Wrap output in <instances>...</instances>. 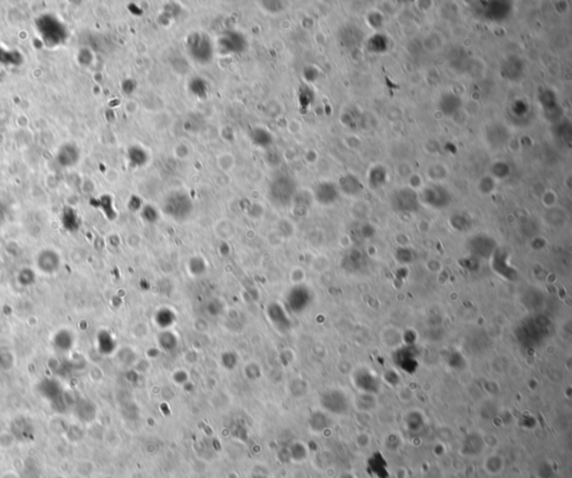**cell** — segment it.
<instances>
[{"label":"cell","instance_id":"6da1fadb","mask_svg":"<svg viewBox=\"0 0 572 478\" xmlns=\"http://www.w3.org/2000/svg\"><path fill=\"white\" fill-rule=\"evenodd\" d=\"M37 29L42 35L44 42L50 45H59L66 40L67 31L63 23L51 16H44L37 21Z\"/></svg>","mask_w":572,"mask_h":478},{"label":"cell","instance_id":"7a4b0ae2","mask_svg":"<svg viewBox=\"0 0 572 478\" xmlns=\"http://www.w3.org/2000/svg\"><path fill=\"white\" fill-rule=\"evenodd\" d=\"M187 48L191 57L199 63H208L213 58V46L204 34L195 33L189 36Z\"/></svg>","mask_w":572,"mask_h":478},{"label":"cell","instance_id":"3957f363","mask_svg":"<svg viewBox=\"0 0 572 478\" xmlns=\"http://www.w3.org/2000/svg\"><path fill=\"white\" fill-rule=\"evenodd\" d=\"M295 195V183L291 178L286 176H281L274 179V181L269 186V197L274 200L275 204L286 205Z\"/></svg>","mask_w":572,"mask_h":478},{"label":"cell","instance_id":"277c9868","mask_svg":"<svg viewBox=\"0 0 572 478\" xmlns=\"http://www.w3.org/2000/svg\"><path fill=\"white\" fill-rule=\"evenodd\" d=\"M321 405L325 410L340 415L348 409V399L342 391L330 390L321 397Z\"/></svg>","mask_w":572,"mask_h":478},{"label":"cell","instance_id":"5b68a950","mask_svg":"<svg viewBox=\"0 0 572 478\" xmlns=\"http://www.w3.org/2000/svg\"><path fill=\"white\" fill-rule=\"evenodd\" d=\"M190 201L187 196L184 195H173L168 199V201L164 205V210H167L168 214L173 218L184 217L189 214L190 210Z\"/></svg>","mask_w":572,"mask_h":478},{"label":"cell","instance_id":"8992f818","mask_svg":"<svg viewBox=\"0 0 572 478\" xmlns=\"http://www.w3.org/2000/svg\"><path fill=\"white\" fill-rule=\"evenodd\" d=\"M218 44L220 45L222 49L226 51V53H238V51H243V49L245 48L246 41L239 33L228 31L227 34L220 37Z\"/></svg>","mask_w":572,"mask_h":478},{"label":"cell","instance_id":"52a82bcc","mask_svg":"<svg viewBox=\"0 0 572 478\" xmlns=\"http://www.w3.org/2000/svg\"><path fill=\"white\" fill-rule=\"evenodd\" d=\"M394 205L400 211H414L418 207V199L413 190L401 189L395 195Z\"/></svg>","mask_w":572,"mask_h":478},{"label":"cell","instance_id":"ba28073f","mask_svg":"<svg viewBox=\"0 0 572 478\" xmlns=\"http://www.w3.org/2000/svg\"><path fill=\"white\" fill-rule=\"evenodd\" d=\"M448 192L440 188V187H432L427 188L422 192V200L428 205L434 206L435 208H440L442 206L448 205L449 201Z\"/></svg>","mask_w":572,"mask_h":478},{"label":"cell","instance_id":"9c48e42d","mask_svg":"<svg viewBox=\"0 0 572 478\" xmlns=\"http://www.w3.org/2000/svg\"><path fill=\"white\" fill-rule=\"evenodd\" d=\"M80 150L79 148L72 143H66L60 148L57 153V161L64 167H72L79 162Z\"/></svg>","mask_w":572,"mask_h":478},{"label":"cell","instance_id":"30bf717a","mask_svg":"<svg viewBox=\"0 0 572 478\" xmlns=\"http://www.w3.org/2000/svg\"><path fill=\"white\" fill-rule=\"evenodd\" d=\"M314 197H316L320 204L330 205L337 200L338 190L333 183L323 182L317 186L316 191H314Z\"/></svg>","mask_w":572,"mask_h":478},{"label":"cell","instance_id":"8fae6325","mask_svg":"<svg viewBox=\"0 0 572 478\" xmlns=\"http://www.w3.org/2000/svg\"><path fill=\"white\" fill-rule=\"evenodd\" d=\"M12 432H14L15 437L21 442H28L31 440L34 437V431L31 426L24 420V419H19L14 425H12Z\"/></svg>","mask_w":572,"mask_h":478},{"label":"cell","instance_id":"7c38bea8","mask_svg":"<svg viewBox=\"0 0 572 478\" xmlns=\"http://www.w3.org/2000/svg\"><path fill=\"white\" fill-rule=\"evenodd\" d=\"M252 140L254 143L260 146H269L272 144L273 137L266 128L264 127H255L252 131Z\"/></svg>","mask_w":572,"mask_h":478},{"label":"cell","instance_id":"4fadbf2b","mask_svg":"<svg viewBox=\"0 0 572 478\" xmlns=\"http://www.w3.org/2000/svg\"><path fill=\"white\" fill-rule=\"evenodd\" d=\"M128 159L136 166H142L147 161V153L140 146H133L128 150Z\"/></svg>","mask_w":572,"mask_h":478},{"label":"cell","instance_id":"5bb4252c","mask_svg":"<svg viewBox=\"0 0 572 478\" xmlns=\"http://www.w3.org/2000/svg\"><path fill=\"white\" fill-rule=\"evenodd\" d=\"M341 188L346 193H352L359 191V188H361V183H360L356 178L352 176H346L341 180Z\"/></svg>","mask_w":572,"mask_h":478},{"label":"cell","instance_id":"9a60e30c","mask_svg":"<svg viewBox=\"0 0 572 478\" xmlns=\"http://www.w3.org/2000/svg\"><path fill=\"white\" fill-rule=\"evenodd\" d=\"M325 421V416L322 415V413L317 412L311 416L308 425H310L311 429L314 431H322L325 427H327V424Z\"/></svg>","mask_w":572,"mask_h":478},{"label":"cell","instance_id":"2e32d148","mask_svg":"<svg viewBox=\"0 0 572 478\" xmlns=\"http://www.w3.org/2000/svg\"><path fill=\"white\" fill-rule=\"evenodd\" d=\"M190 89L191 92H194L196 94V96H200V98L207 94V85H206V83L200 79H196L194 81H191Z\"/></svg>","mask_w":572,"mask_h":478},{"label":"cell","instance_id":"e0dca14e","mask_svg":"<svg viewBox=\"0 0 572 478\" xmlns=\"http://www.w3.org/2000/svg\"><path fill=\"white\" fill-rule=\"evenodd\" d=\"M304 279H305V274L303 270H302V268H294L290 273V281L294 284H299L301 282H303Z\"/></svg>","mask_w":572,"mask_h":478},{"label":"cell","instance_id":"ac0fdd59","mask_svg":"<svg viewBox=\"0 0 572 478\" xmlns=\"http://www.w3.org/2000/svg\"><path fill=\"white\" fill-rule=\"evenodd\" d=\"M253 478H266V477H264V476H255V477H253Z\"/></svg>","mask_w":572,"mask_h":478}]
</instances>
